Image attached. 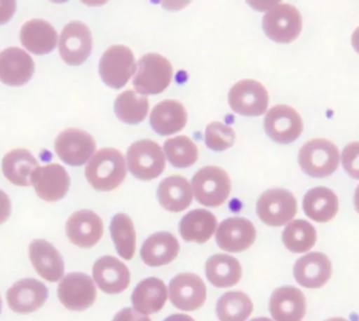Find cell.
<instances>
[{"mask_svg": "<svg viewBox=\"0 0 359 321\" xmlns=\"http://www.w3.org/2000/svg\"><path fill=\"white\" fill-rule=\"evenodd\" d=\"M126 177V159L115 149H101L86 167V179L98 191L116 189L123 183Z\"/></svg>", "mask_w": 359, "mask_h": 321, "instance_id": "cell-1", "label": "cell"}, {"mask_svg": "<svg viewBox=\"0 0 359 321\" xmlns=\"http://www.w3.org/2000/svg\"><path fill=\"white\" fill-rule=\"evenodd\" d=\"M192 192L196 200L206 207H219L229 198L231 182L221 167L206 166L192 177Z\"/></svg>", "mask_w": 359, "mask_h": 321, "instance_id": "cell-2", "label": "cell"}, {"mask_svg": "<svg viewBox=\"0 0 359 321\" xmlns=\"http://www.w3.org/2000/svg\"><path fill=\"white\" fill-rule=\"evenodd\" d=\"M134 86L142 95H158L172 83L174 69L170 61L161 55L151 53L139 61Z\"/></svg>", "mask_w": 359, "mask_h": 321, "instance_id": "cell-3", "label": "cell"}, {"mask_svg": "<svg viewBox=\"0 0 359 321\" xmlns=\"http://www.w3.org/2000/svg\"><path fill=\"white\" fill-rule=\"evenodd\" d=\"M299 163L302 170L310 177L324 179L339 168V151L327 139H313L302 147Z\"/></svg>", "mask_w": 359, "mask_h": 321, "instance_id": "cell-4", "label": "cell"}, {"mask_svg": "<svg viewBox=\"0 0 359 321\" xmlns=\"http://www.w3.org/2000/svg\"><path fill=\"white\" fill-rule=\"evenodd\" d=\"M128 169L137 179L151 181L157 179L165 169V156L155 141L135 142L126 153Z\"/></svg>", "mask_w": 359, "mask_h": 321, "instance_id": "cell-5", "label": "cell"}, {"mask_svg": "<svg viewBox=\"0 0 359 321\" xmlns=\"http://www.w3.org/2000/svg\"><path fill=\"white\" fill-rule=\"evenodd\" d=\"M257 212L266 225L280 227L297 215V198L292 192L283 188L267 190L257 200Z\"/></svg>", "mask_w": 359, "mask_h": 321, "instance_id": "cell-6", "label": "cell"}, {"mask_svg": "<svg viewBox=\"0 0 359 321\" xmlns=\"http://www.w3.org/2000/svg\"><path fill=\"white\" fill-rule=\"evenodd\" d=\"M303 27L301 13L291 4H278L263 18L266 35L278 43H290L299 37Z\"/></svg>", "mask_w": 359, "mask_h": 321, "instance_id": "cell-7", "label": "cell"}, {"mask_svg": "<svg viewBox=\"0 0 359 321\" xmlns=\"http://www.w3.org/2000/svg\"><path fill=\"white\" fill-rule=\"evenodd\" d=\"M99 71L105 84L120 90L130 81L136 71L134 53L122 44L111 46L101 57Z\"/></svg>", "mask_w": 359, "mask_h": 321, "instance_id": "cell-8", "label": "cell"}, {"mask_svg": "<svg viewBox=\"0 0 359 321\" xmlns=\"http://www.w3.org/2000/svg\"><path fill=\"white\" fill-rule=\"evenodd\" d=\"M228 101L234 113L257 117L267 111L269 94L261 82L252 79L242 80L232 86Z\"/></svg>", "mask_w": 359, "mask_h": 321, "instance_id": "cell-9", "label": "cell"}, {"mask_svg": "<svg viewBox=\"0 0 359 321\" xmlns=\"http://www.w3.org/2000/svg\"><path fill=\"white\" fill-rule=\"evenodd\" d=\"M266 134L278 144H290L303 132L304 123L301 115L288 105L272 107L264 121Z\"/></svg>", "mask_w": 359, "mask_h": 321, "instance_id": "cell-10", "label": "cell"}, {"mask_svg": "<svg viewBox=\"0 0 359 321\" xmlns=\"http://www.w3.org/2000/svg\"><path fill=\"white\" fill-rule=\"evenodd\" d=\"M59 301L71 311H84L94 305L97 290L90 276L84 273L67 274L61 280L57 290Z\"/></svg>", "mask_w": 359, "mask_h": 321, "instance_id": "cell-11", "label": "cell"}, {"mask_svg": "<svg viewBox=\"0 0 359 321\" xmlns=\"http://www.w3.org/2000/svg\"><path fill=\"white\" fill-rule=\"evenodd\" d=\"M55 149L58 157L65 164L81 166L96 151V141L84 130L67 128L57 137Z\"/></svg>", "mask_w": 359, "mask_h": 321, "instance_id": "cell-12", "label": "cell"}, {"mask_svg": "<svg viewBox=\"0 0 359 321\" xmlns=\"http://www.w3.org/2000/svg\"><path fill=\"white\" fill-rule=\"evenodd\" d=\"M93 48V38L88 25L72 21L65 25L60 35L59 53L65 63L73 67L88 60Z\"/></svg>", "mask_w": 359, "mask_h": 321, "instance_id": "cell-13", "label": "cell"}, {"mask_svg": "<svg viewBox=\"0 0 359 321\" xmlns=\"http://www.w3.org/2000/svg\"><path fill=\"white\" fill-rule=\"evenodd\" d=\"M206 297V286L196 274L182 273L170 280V301L181 311H196L204 305Z\"/></svg>", "mask_w": 359, "mask_h": 321, "instance_id": "cell-14", "label": "cell"}, {"mask_svg": "<svg viewBox=\"0 0 359 321\" xmlns=\"http://www.w3.org/2000/svg\"><path fill=\"white\" fill-rule=\"evenodd\" d=\"M217 246L230 253L243 252L257 240V229L249 219L230 217L219 224L215 234Z\"/></svg>", "mask_w": 359, "mask_h": 321, "instance_id": "cell-15", "label": "cell"}, {"mask_svg": "<svg viewBox=\"0 0 359 321\" xmlns=\"http://www.w3.org/2000/svg\"><path fill=\"white\" fill-rule=\"evenodd\" d=\"M46 285L34 278L21 280L6 293L8 307L15 313L29 314L37 311L48 301Z\"/></svg>", "mask_w": 359, "mask_h": 321, "instance_id": "cell-16", "label": "cell"}, {"mask_svg": "<svg viewBox=\"0 0 359 321\" xmlns=\"http://www.w3.org/2000/svg\"><path fill=\"white\" fill-rule=\"evenodd\" d=\"M297 284L306 289H320L332 276V263L322 252H310L297 259L293 267Z\"/></svg>", "mask_w": 359, "mask_h": 321, "instance_id": "cell-17", "label": "cell"}, {"mask_svg": "<svg viewBox=\"0 0 359 321\" xmlns=\"http://www.w3.org/2000/svg\"><path fill=\"white\" fill-rule=\"evenodd\" d=\"M36 193L46 202H58L67 196L69 188V173L59 164L39 167L32 177Z\"/></svg>", "mask_w": 359, "mask_h": 321, "instance_id": "cell-18", "label": "cell"}, {"mask_svg": "<svg viewBox=\"0 0 359 321\" xmlns=\"http://www.w3.org/2000/svg\"><path fill=\"white\" fill-rule=\"evenodd\" d=\"M93 278L97 286L107 294L124 292L130 284L128 268L114 257H103L93 267Z\"/></svg>", "mask_w": 359, "mask_h": 321, "instance_id": "cell-19", "label": "cell"}, {"mask_svg": "<svg viewBox=\"0 0 359 321\" xmlns=\"http://www.w3.org/2000/svg\"><path fill=\"white\" fill-rule=\"evenodd\" d=\"M104 231L102 219L92 210H80L67 219L69 240L80 248H90L98 244Z\"/></svg>", "mask_w": 359, "mask_h": 321, "instance_id": "cell-20", "label": "cell"}, {"mask_svg": "<svg viewBox=\"0 0 359 321\" xmlns=\"http://www.w3.org/2000/svg\"><path fill=\"white\" fill-rule=\"evenodd\" d=\"M269 311L274 321H302L307 311L305 295L295 287H280L270 297Z\"/></svg>", "mask_w": 359, "mask_h": 321, "instance_id": "cell-21", "label": "cell"}, {"mask_svg": "<svg viewBox=\"0 0 359 321\" xmlns=\"http://www.w3.org/2000/svg\"><path fill=\"white\" fill-rule=\"evenodd\" d=\"M33 59L19 48H8L0 53V81L6 86H20L33 77Z\"/></svg>", "mask_w": 359, "mask_h": 321, "instance_id": "cell-22", "label": "cell"}, {"mask_svg": "<svg viewBox=\"0 0 359 321\" xmlns=\"http://www.w3.org/2000/svg\"><path fill=\"white\" fill-rule=\"evenodd\" d=\"M29 259L43 280L56 282L65 274V263L59 251L46 240H36L29 245Z\"/></svg>", "mask_w": 359, "mask_h": 321, "instance_id": "cell-23", "label": "cell"}, {"mask_svg": "<svg viewBox=\"0 0 359 321\" xmlns=\"http://www.w3.org/2000/svg\"><path fill=\"white\" fill-rule=\"evenodd\" d=\"M180 244L174 234L158 232L149 236L141 248V259L149 267L170 265L178 257Z\"/></svg>", "mask_w": 359, "mask_h": 321, "instance_id": "cell-24", "label": "cell"}, {"mask_svg": "<svg viewBox=\"0 0 359 321\" xmlns=\"http://www.w3.org/2000/svg\"><path fill=\"white\" fill-rule=\"evenodd\" d=\"M22 46L36 55L48 54L57 46L58 35L52 25L43 19H33L23 25L20 31Z\"/></svg>", "mask_w": 359, "mask_h": 321, "instance_id": "cell-25", "label": "cell"}, {"mask_svg": "<svg viewBox=\"0 0 359 321\" xmlns=\"http://www.w3.org/2000/svg\"><path fill=\"white\" fill-rule=\"evenodd\" d=\"M168 296V288L163 280L149 278L136 287L132 295V303L139 313L151 315L163 309Z\"/></svg>", "mask_w": 359, "mask_h": 321, "instance_id": "cell-26", "label": "cell"}, {"mask_svg": "<svg viewBox=\"0 0 359 321\" xmlns=\"http://www.w3.org/2000/svg\"><path fill=\"white\" fill-rule=\"evenodd\" d=\"M187 123L185 107L177 100H164L154 107L151 114L153 130L160 136H172Z\"/></svg>", "mask_w": 359, "mask_h": 321, "instance_id": "cell-27", "label": "cell"}, {"mask_svg": "<svg viewBox=\"0 0 359 321\" xmlns=\"http://www.w3.org/2000/svg\"><path fill=\"white\" fill-rule=\"evenodd\" d=\"M157 196L161 206L174 213L187 209L192 200L189 183L185 177L179 175L164 179L158 187Z\"/></svg>", "mask_w": 359, "mask_h": 321, "instance_id": "cell-28", "label": "cell"}, {"mask_svg": "<svg viewBox=\"0 0 359 321\" xmlns=\"http://www.w3.org/2000/svg\"><path fill=\"white\" fill-rule=\"evenodd\" d=\"M217 217L210 211L196 209L188 212L180 223V234L185 242L204 244L217 230Z\"/></svg>", "mask_w": 359, "mask_h": 321, "instance_id": "cell-29", "label": "cell"}, {"mask_svg": "<svg viewBox=\"0 0 359 321\" xmlns=\"http://www.w3.org/2000/svg\"><path fill=\"white\" fill-rule=\"evenodd\" d=\"M303 208L306 215L316 223H327L339 212V198L327 187L309 190L304 198Z\"/></svg>", "mask_w": 359, "mask_h": 321, "instance_id": "cell-30", "label": "cell"}, {"mask_svg": "<svg viewBox=\"0 0 359 321\" xmlns=\"http://www.w3.org/2000/svg\"><path fill=\"white\" fill-rule=\"evenodd\" d=\"M38 168L37 160L27 149H14L2 160L4 177L17 186H31L32 177Z\"/></svg>", "mask_w": 359, "mask_h": 321, "instance_id": "cell-31", "label": "cell"}, {"mask_svg": "<svg viewBox=\"0 0 359 321\" xmlns=\"http://www.w3.org/2000/svg\"><path fill=\"white\" fill-rule=\"evenodd\" d=\"M207 280L217 288H230L238 284L243 270L240 261L228 254H215L206 263Z\"/></svg>", "mask_w": 359, "mask_h": 321, "instance_id": "cell-32", "label": "cell"}, {"mask_svg": "<svg viewBox=\"0 0 359 321\" xmlns=\"http://www.w3.org/2000/svg\"><path fill=\"white\" fill-rule=\"evenodd\" d=\"M283 244L287 250L297 254L308 252L318 240L316 228L305 219L290 221L282 234Z\"/></svg>", "mask_w": 359, "mask_h": 321, "instance_id": "cell-33", "label": "cell"}, {"mask_svg": "<svg viewBox=\"0 0 359 321\" xmlns=\"http://www.w3.org/2000/svg\"><path fill=\"white\" fill-rule=\"evenodd\" d=\"M111 234L118 254L130 261L136 252V230L132 219L126 213H118L111 219Z\"/></svg>", "mask_w": 359, "mask_h": 321, "instance_id": "cell-34", "label": "cell"}, {"mask_svg": "<svg viewBox=\"0 0 359 321\" xmlns=\"http://www.w3.org/2000/svg\"><path fill=\"white\" fill-rule=\"evenodd\" d=\"M114 109L117 117L124 123L138 124L149 114V99L140 96L135 90H126L116 99Z\"/></svg>", "mask_w": 359, "mask_h": 321, "instance_id": "cell-35", "label": "cell"}, {"mask_svg": "<svg viewBox=\"0 0 359 321\" xmlns=\"http://www.w3.org/2000/svg\"><path fill=\"white\" fill-rule=\"evenodd\" d=\"M253 311L252 301L243 292H227L219 299L217 314L219 321H246Z\"/></svg>", "mask_w": 359, "mask_h": 321, "instance_id": "cell-36", "label": "cell"}, {"mask_svg": "<svg viewBox=\"0 0 359 321\" xmlns=\"http://www.w3.org/2000/svg\"><path fill=\"white\" fill-rule=\"evenodd\" d=\"M164 153L168 160L178 168L192 166L198 160L196 145L188 137L178 136L164 143Z\"/></svg>", "mask_w": 359, "mask_h": 321, "instance_id": "cell-37", "label": "cell"}, {"mask_svg": "<svg viewBox=\"0 0 359 321\" xmlns=\"http://www.w3.org/2000/svg\"><path fill=\"white\" fill-rule=\"evenodd\" d=\"M236 141V132L230 126L221 122H212L205 132V143L215 151H224L230 149Z\"/></svg>", "mask_w": 359, "mask_h": 321, "instance_id": "cell-38", "label": "cell"}, {"mask_svg": "<svg viewBox=\"0 0 359 321\" xmlns=\"http://www.w3.org/2000/svg\"><path fill=\"white\" fill-rule=\"evenodd\" d=\"M344 168L354 177L359 179V142H352L344 149L343 156Z\"/></svg>", "mask_w": 359, "mask_h": 321, "instance_id": "cell-39", "label": "cell"}, {"mask_svg": "<svg viewBox=\"0 0 359 321\" xmlns=\"http://www.w3.org/2000/svg\"><path fill=\"white\" fill-rule=\"evenodd\" d=\"M113 321H151L147 315L139 313L132 308H126L116 314Z\"/></svg>", "mask_w": 359, "mask_h": 321, "instance_id": "cell-40", "label": "cell"}, {"mask_svg": "<svg viewBox=\"0 0 359 321\" xmlns=\"http://www.w3.org/2000/svg\"><path fill=\"white\" fill-rule=\"evenodd\" d=\"M11 211H12V205H11L10 198L6 192L0 190V225L8 221Z\"/></svg>", "mask_w": 359, "mask_h": 321, "instance_id": "cell-41", "label": "cell"}, {"mask_svg": "<svg viewBox=\"0 0 359 321\" xmlns=\"http://www.w3.org/2000/svg\"><path fill=\"white\" fill-rule=\"evenodd\" d=\"M16 11V2L0 1V25L10 21Z\"/></svg>", "mask_w": 359, "mask_h": 321, "instance_id": "cell-42", "label": "cell"}, {"mask_svg": "<svg viewBox=\"0 0 359 321\" xmlns=\"http://www.w3.org/2000/svg\"><path fill=\"white\" fill-rule=\"evenodd\" d=\"M164 321H194L190 316L186 314H175V315L170 316Z\"/></svg>", "mask_w": 359, "mask_h": 321, "instance_id": "cell-43", "label": "cell"}, {"mask_svg": "<svg viewBox=\"0 0 359 321\" xmlns=\"http://www.w3.org/2000/svg\"><path fill=\"white\" fill-rule=\"evenodd\" d=\"M351 41L354 50H355L359 54V27L355 29V31H354V33L352 34Z\"/></svg>", "mask_w": 359, "mask_h": 321, "instance_id": "cell-44", "label": "cell"}, {"mask_svg": "<svg viewBox=\"0 0 359 321\" xmlns=\"http://www.w3.org/2000/svg\"><path fill=\"white\" fill-rule=\"evenodd\" d=\"M354 205H355L356 211L359 213V186L355 191V196H354Z\"/></svg>", "mask_w": 359, "mask_h": 321, "instance_id": "cell-45", "label": "cell"}, {"mask_svg": "<svg viewBox=\"0 0 359 321\" xmlns=\"http://www.w3.org/2000/svg\"><path fill=\"white\" fill-rule=\"evenodd\" d=\"M325 321H348V320H345V318H341V317H333V318H329V320H327Z\"/></svg>", "mask_w": 359, "mask_h": 321, "instance_id": "cell-46", "label": "cell"}, {"mask_svg": "<svg viewBox=\"0 0 359 321\" xmlns=\"http://www.w3.org/2000/svg\"><path fill=\"white\" fill-rule=\"evenodd\" d=\"M250 321H272V320H269V318L259 317V318H255V320H250Z\"/></svg>", "mask_w": 359, "mask_h": 321, "instance_id": "cell-47", "label": "cell"}, {"mask_svg": "<svg viewBox=\"0 0 359 321\" xmlns=\"http://www.w3.org/2000/svg\"><path fill=\"white\" fill-rule=\"evenodd\" d=\"M1 308H2V303H1V299H0V313H1Z\"/></svg>", "mask_w": 359, "mask_h": 321, "instance_id": "cell-48", "label": "cell"}]
</instances>
